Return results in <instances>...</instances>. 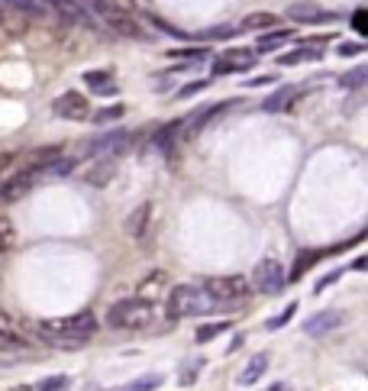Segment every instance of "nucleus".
Returning a JSON list of instances; mask_svg holds the SVG:
<instances>
[{"mask_svg": "<svg viewBox=\"0 0 368 391\" xmlns=\"http://www.w3.org/2000/svg\"><path fill=\"white\" fill-rule=\"evenodd\" d=\"M123 114H126L123 104H113V107H104V110H97V114H91V120L104 126V123H117V120H123Z\"/></svg>", "mask_w": 368, "mask_h": 391, "instance_id": "25", "label": "nucleus"}, {"mask_svg": "<svg viewBox=\"0 0 368 391\" xmlns=\"http://www.w3.org/2000/svg\"><path fill=\"white\" fill-rule=\"evenodd\" d=\"M45 7L55 10L62 20H68V23H78V26H97L94 23V17L87 13V10L81 7V0H45Z\"/></svg>", "mask_w": 368, "mask_h": 391, "instance_id": "10", "label": "nucleus"}, {"mask_svg": "<svg viewBox=\"0 0 368 391\" xmlns=\"http://www.w3.org/2000/svg\"><path fill=\"white\" fill-rule=\"evenodd\" d=\"M294 94H297L294 88H278L271 97L262 100V110H265V114H281L285 107H291L294 104Z\"/></svg>", "mask_w": 368, "mask_h": 391, "instance_id": "19", "label": "nucleus"}, {"mask_svg": "<svg viewBox=\"0 0 368 391\" xmlns=\"http://www.w3.org/2000/svg\"><path fill=\"white\" fill-rule=\"evenodd\" d=\"M152 320V301L146 298H123L107 310V324L117 330H136Z\"/></svg>", "mask_w": 368, "mask_h": 391, "instance_id": "3", "label": "nucleus"}, {"mask_svg": "<svg viewBox=\"0 0 368 391\" xmlns=\"http://www.w3.org/2000/svg\"><path fill=\"white\" fill-rule=\"evenodd\" d=\"M87 88H91L94 94H117V81H113V71H107V68H97V71H84L81 78Z\"/></svg>", "mask_w": 368, "mask_h": 391, "instance_id": "15", "label": "nucleus"}, {"mask_svg": "<svg viewBox=\"0 0 368 391\" xmlns=\"http://www.w3.org/2000/svg\"><path fill=\"white\" fill-rule=\"evenodd\" d=\"M52 110H55V117H62V120H87L91 117V104H87V97L78 91H65L62 97H55Z\"/></svg>", "mask_w": 368, "mask_h": 391, "instance_id": "7", "label": "nucleus"}, {"mask_svg": "<svg viewBox=\"0 0 368 391\" xmlns=\"http://www.w3.org/2000/svg\"><path fill=\"white\" fill-rule=\"evenodd\" d=\"M168 59H187V62H201L207 59V49L204 46H187V49H171Z\"/></svg>", "mask_w": 368, "mask_h": 391, "instance_id": "31", "label": "nucleus"}, {"mask_svg": "<svg viewBox=\"0 0 368 391\" xmlns=\"http://www.w3.org/2000/svg\"><path fill=\"white\" fill-rule=\"evenodd\" d=\"M68 385H71L68 375H52V378H42L36 391H68Z\"/></svg>", "mask_w": 368, "mask_h": 391, "instance_id": "34", "label": "nucleus"}, {"mask_svg": "<svg viewBox=\"0 0 368 391\" xmlns=\"http://www.w3.org/2000/svg\"><path fill=\"white\" fill-rule=\"evenodd\" d=\"M352 26H355V33L365 36V10H355V17H352Z\"/></svg>", "mask_w": 368, "mask_h": 391, "instance_id": "39", "label": "nucleus"}, {"mask_svg": "<svg viewBox=\"0 0 368 391\" xmlns=\"http://www.w3.org/2000/svg\"><path fill=\"white\" fill-rule=\"evenodd\" d=\"M252 65H255L252 52H246V49H229L226 55L213 59L210 71H213V78H223V75H236V71H249Z\"/></svg>", "mask_w": 368, "mask_h": 391, "instance_id": "8", "label": "nucleus"}, {"mask_svg": "<svg viewBox=\"0 0 368 391\" xmlns=\"http://www.w3.org/2000/svg\"><path fill=\"white\" fill-rule=\"evenodd\" d=\"M291 39H294V29H275V26H271L268 33H262L259 39H255V52H262V55H265V52H278Z\"/></svg>", "mask_w": 368, "mask_h": 391, "instance_id": "16", "label": "nucleus"}, {"mask_svg": "<svg viewBox=\"0 0 368 391\" xmlns=\"http://www.w3.org/2000/svg\"><path fill=\"white\" fill-rule=\"evenodd\" d=\"M129 149V133L126 130H113V133L94 136L87 146V156H101V158H117L120 152Z\"/></svg>", "mask_w": 368, "mask_h": 391, "instance_id": "6", "label": "nucleus"}, {"mask_svg": "<svg viewBox=\"0 0 368 391\" xmlns=\"http://www.w3.org/2000/svg\"><path fill=\"white\" fill-rule=\"evenodd\" d=\"M59 156H62V146H42V149H33L29 152V168H33V172H42V168L49 165V162H55Z\"/></svg>", "mask_w": 368, "mask_h": 391, "instance_id": "20", "label": "nucleus"}, {"mask_svg": "<svg viewBox=\"0 0 368 391\" xmlns=\"http://www.w3.org/2000/svg\"><path fill=\"white\" fill-rule=\"evenodd\" d=\"M365 81H368V68H365V65L352 68V71H346V75L339 78V84H343L346 91H359V88H362Z\"/></svg>", "mask_w": 368, "mask_h": 391, "instance_id": "23", "label": "nucleus"}, {"mask_svg": "<svg viewBox=\"0 0 368 391\" xmlns=\"http://www.w3.org/2000/svg\"><path fill=\"white\" fill-rule=\"evenodd\" d=\"M320 259V252L313 249V252H301V259H297V266H294V272H291V278H301L304 272H307V266L310 262H317Z\"/></svg>", "mask_w": 368, "mask_h": 391, "instance_id": "35", "label": "nucleus"}, {"mask_svg": "<svg viewBox=\"0 0 368 391\" xmlns=\"http://www.w3.org/2000/svg\"><path fill=\"white\" fill-rule=\"evenodd\" d=\"M178 133H181V120H175V123H168L165 130H159V133H155V146H159L162 152H168L171 142L178 139Z\"/></svg>", "mask_w": 368, "mask_h": 391, "instance_id": "24", "label": "nucleus"}, {"mask_svg": "<svg viewBox=\"0 0 368 391\" xmlns=\"http://www.w3.org/2000/svg\"><path fill=\"white\" fill-rule=\"evenodd\" d=\"M275 26V17L271 13H252V17H246L243 23H239V29H271Z\"/></svg>", "mask_w": 368, "mask_h": 391, "instance_id": "29", "label": "nucleus"}, {"mask_svg": "<svg viewBox=\"0 0 368 391\" xmlns=\"http://www.w3.org/2000/svg\"><path fill=\"white\" fill-rule=\"evenodd\" d=\"M365 266H368V259H365V256H359L355 262H352V268H355V272H365Z\"/></svg>", "mask_w": 368, "mask_h": 391, "instance_id": "42", "label": "nucleus"}, {"mask_svg": "<svg viewBox=\"0 0 368 391\" xmlns=\"http://www.w3.org/2000/svg\"><path fill=\"white\" fill-rule=\"evenodd\" d=\"M226 330H229L226 320H220V324H201L194 336H197V343H207V340H217L220 333H226Z\"/></svg>", "mask_w": 368, "mask_h": 391, "instance_id": "26", "label": "nucleus"}, {"mask_svg": "<svg viewBox=\"0 0 368 391\" xmlns=\"http://www.w3.org/2000/svg\"><path fill=\"white\" fill-rule=\"evenodd\" d=\"M194 369H201V362H191V369H184L181 375H178V382L181 385H194V378H197V372Z\"/></svg>", "mask_w": 368, "mask_h": 391, "instance_id": "38", "label": "nucleus"}, {"mask_svg": "<svg viewBox=\"0 0 368 391\" xmlns=\"http://www.w3.org/2000/svg\"><path fill=\"white\" fill-rule=\"evenodd\" d=\"M217 308V301L210 298L197 284H175L168 294V317L184 320V317H204Z\"/></svg>", "mask_w": 368, "mask_h": 391, "instance_id": "2", "label": "nucleus"}, {"mask_svg": "<svg viewBox=\"0 0 368 391\" xmlns=\"http://www.w3.org/2000/svg\"><path fill=\"white\" fill-rule=\"evenodd\" d=\"M271 81H275V75H262V78H252L249 88H262V84H271Z\"/></svg>", "mask_w": 368, "mask_h": 391, "instance_id": "40", "label": "nucleus"}, {"mask_svg": "<svg viewBox=\"0 0 368 391\" xmlns=\"http://www.w3.org/2000/svg\"><path fill=\"white\" fill-rule=\"evenodd\" d=\"M346 320L343 310H320V314H313L310 320H304V333L307 336H327V333L339 330Z\"/></svg>", "mask_w": 368, "mask_h": 391, "instance_id": "9", "label": "nucleus"}, {"mask_svg": "<svg viewBox=\"0 0 368 391\" xmlns=\"http://www.w3.org/2000/svg\"><path fill=\"white\" fill-rule=\"evenodd\" d=\"M149 224H152V204L146 200V204H139L136 210H129V217H126V236H133V240H146V233H149Z\"/></svg>", "mask_w": 368, "mask_h": 391, "instance_id": "13", "label": "nucleus"}, {"mask_svg": "<svg viewBox=\"0 0 368 391\" xmlns=\"http://www.w3.org/2000/svg\"><path fill=\"white\" fill-rule=\"evenodd\" d=\"M17 246V226L10 217H0V252H7Z\"/></svg>", "mask_w": 368, "mask_h": 391, "instance_id": "22", "label": "nucleus"}, {"mask_svg": "<svg viewBox=\"0 0 368 391\" xmlns=\"http://www.w3.org/2000/svg\"><path fill=\"white\" fill-rule=\"evenodd\" d=\"M42 340L49 346H59V350H78L84 346V340H91L97 333V317L91 310H81V314H71V317H59V320H42L36 327Z\"/></svg>", "mask_w": 368, "mask_h": 391, "instance_id": "1", "label": "nucleus"}, {"mask_svg": "<svg viewBox=\"0 0 368 391\" xmlns=\"http://www.w3.org/2000/svg\"><path fill=\"white\" fill-rule=\"evenodd\" d=\"M339 275H343V272H333V275H327V278H323V282L317 284V291H323V288H330V284H333L336 278H339Z\"/></svg>", "mask_w": 368, "mask_h": 391, "instance_id": "41", "label": "nucleus"}, {"mask_svg": "<svg viewBox=\"0 0 368 391\" xmlns=\"http://www.w3.org/2000/svg\"><path fill=\"white\" fill-rule=\"evenodd\" d=\"M288 17L297 20V23H310V26H317V23H336V13H330V10L323 7H310V4H297V7H288Z\"/></svg>", "mask_w": 368, "mask_h": 391, "instance_id": "14", "label": "nucleus"}, {"mask_svg": "<svg viewBox=\"0 0 368 391\" xmlns=\"http://www.w3.org/2000/svg\"><path fill=\"white\" fill-rule=\"evenodd\" d=\"M285 282H288V272L278 259H262L259 266H255V272H252V284L262 294H278L285 288Z\"/></svg>", "mask_w": 368, "mask_h": 391, "instance_id": "5", "label": "nucleus"}, {"mask_svg": "<svg viewBox=\"0 0 368 391\" xmlns=\"http://www.w3.org/2000/svg\"><path fill=\"white\" fill-rule=\"evenodd\" d=\"M33 181H36V172H33V168H26V172H20V175L7 178V181L0 184V200L13 204V200L26 198V191H33Z\"/></svg>", "mask_w": 368, "mask_h": 391, "instance_id": "12", "label": "nucleus"}, {"mask_svg": "<svg viewBox=\"0 0 368 391\" xmlns=\"http://www.w3.org/2000/svg\"><path fill=\"white\" fill-rule=\"evenodd\" d=\"M229 107H236V100H223V104H217V107H204V110H197V114H194L191 117V123H181V139H194V136L201 133L204 126L210 123V120H217L220 114H223V110H229Z\"/></svg>", "mask_w": 368, "mask_h": 391, "instance_id": "11", "label": "nucleus"}, {"mask_svg": "<svg viewBox=\"0 0 368 391\" xmlns=\"http://www.w3.org/2000/svg\"><path fill=\"white\" fill-rule=\"evenodd\" d=\"M117 175V165H113V158H101L94 172H87V181L91 184H107L110 178Z\"/></svg>", "mask_w": 368, "mask_h": 391, "instance_id": "21", "label": "nucleus"}, {"mask_svg": "<svg viewBox=\"0 0 368 391\" xmlns=\"http://www.w3.org/2000/svg\"><path fill=\"white\" fill-rule=\"evenodd\" d=\"M204 291L217 301V304L243 301L249 294V278H243V275H217V278H207L204 282Z\"/></svg>", "mask_w": 368, "mask_h": 391, "instance_id": "4", "label": "nucleus"}, {"mask_svg": "<svg viewBox=\"0 0 368 391\" xmlns=\"http://www.w3.org/2000/svg\"><path fill=\"white\" fill-rule=\"evenodd\" d=\"M317 59H320V46H307V42H304L301 49L285 52V55L278 59V65L291 68V65H301V62H317Z\"/></svg>", "mask_w": 368, "mask_h": 391, "instance_id": "18", "label": "nucleus"}, {"mask_svg": "<svg viewBox=\"0 0 368 391\" xmlns=\"http://www.w3.org/2000/svg\"><path fill=\"white\" fill-rule=\"evenodd\" d=\"M42 172H45V175H52V178H65V175H71V172H75V162H71V158H55V162H49Z\"/></svg>", "mask_w": 368, "mask_h": 391, "instance_id": "30", "label": "nucleus"}, {"mask_svg": "<svg viewBox=\"0 0 368 391\" xmlns=\"http://www.w3.org/2000/svg\"><path fill=\"white\" fill-rule=\"evenodd\" d=\"M265 369H268V352H255V356L246 362V369L239 375H236V382L239 385H255L265 375Z\"/></svg>", "mask_w": 368, "mask_h": 391, "instance_id": "17", "label": "nucleus"}, {"mask_svg": "<svg viewBox=\"0 0 368 391\" xmlns=\"http://www.w3.org/2000/svg\"><path fill=\"white\" fill-rule=\"evenodd\" d=\"M336 52H339L343 59H349V55H362V52H365V46H362V42H339V46H336Z\"/></svg>", "mask_w": 368, "mask_h": 391, "instance_id": "37", "label": "nucleus"}, {"mask_svg": "<svg viewBox=\"0 0 368 391\" xmlns=\"http://www.w3.org/2000/svg\"><path fill=\"white\" fill-rule=\"evenodd\" d=\"M162 284H165V272H152L149 278H143V282H139V298L149 301L152 288H162Z\"/></svg>", "mask_w": 368, "mask_h": 391, "instance_id": "33", "label": "nucleus"}, {"mask_svg": "<svg viewBox=\"0 0 368 391\" xmlns=\"http://www.w3.org/2000/svg\"><path fill=\"white\" fill-rule=\"evenodd\" d=\"M294 314H297V301H291V304H288L281 314L271 317V320H268V330H281V327H288L294 320Z\"/></svg>", "mask_w": 368, "mask_h": 391, "instance_id": "32", "label": "nucleus"}, {"mask_svg": "<svg viewBox=\"0 0 368 391\" xmlns=\"http://www.w3.org/2000/svg\"><path fill=\"white\" fill-rule=\"evenodd\" d=\"M271 391H288V385H271Z\"/></svg>", "mask_w": 368, "mask_h": 391, "instance_id": "43", "label": "nucleus"}, {"mask_svg": "<svg viewBox=\"0 0 368 391\" xmlns=\"http://www.w3.org/2000/svg\"><path fill=\"white\" fill-rule=\"evenodd\" d=\"M243 33L239 26H217V29H204V33H197V39L204 42H220V39H229V36Z\"/></svg>", "mask_w": 368, "mask_h": 391, "instance_id": "27", "label": "nucleus"}, {"mask_svg": "<svg viewBox=\"0 0 368 391\" xmlns=\"http://www.w3.org/2000/svg\"><path fill=\"white\" fill-rule=\"evenodd\" d=\"M207 84H210V81H191V84H184L181 91L175 94V100H187V97H194V94L207 91Z\"/></svg>", "mask_w": 368, "mask_h": 391, "instance_id": "36", "label": "nucleus"}, {"mask_svg": "<svg viewBox=\"0 0 368 391\" xmlns=\"http://www.w3.org/2000/svg\"><path fill=\"white\" fill-rule=\"evenodd\" d=\"M159 385H162V375H143V378H136V382L123 385L117 391H155Z\"/></svg>", "mask_w": 368, "mask_h": 391, "instance_id": "28", "label": "nucleus"}]
</instances>
